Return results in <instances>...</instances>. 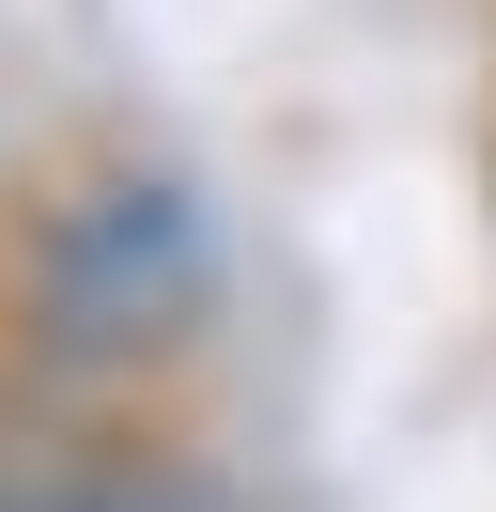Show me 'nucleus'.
<instances>
[{
  "label": "nucleus",
  "instance_id": "f257e3e1",
  "mask_svg": "<svg viewBox=\"0 0 496 512\" xmlns=\"http://www.w3.org/2000/svg\"><path fill=\"white\" fill-rule=\"evenodd\" d=\"M233 357V249L155 140L78 125L0 171V404L202 419Z\"/></svg>",
  "mask_w": 496,
  "mask_h": 512
},
{
  "label": "nucleus",
  "instance_id": "7ed1b4c3",
  "mask_svg": "<svg viewBox=\"0 0 496 512\" xmlns=\"http://www.w3.org/2000/svg\"><path fill=\"white\" fill-rule=\"evenodd\" d=\"M481 187H496V140H481Z\"/></svg>",
  "mask_w": 496,
  "mask_h": 512
},
{
  "label": "nucleus",
  "instance_id": "f03ea898",
  "mask_svg": "<svg viewBox=\"0 0 496 512\" xmlns=\"http://www.w3.org/2000/svg\"><path fill=\"white\" fill-rule=\"evenodd\" d=\"M0 512H248L202 419H47L0 404Z\"/></svg>",
  "mask_w": 496,
  "mask_h": 512
}]
</instances>
